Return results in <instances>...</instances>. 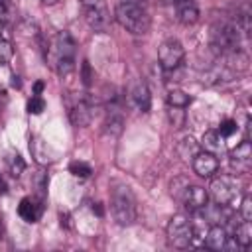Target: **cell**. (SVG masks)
Wrapping results in <instances>:
<instances>
[{
    "mask_svg": "<svg viewBox=\"0 0 252 252\" xmlns=\"http://www.w3.org/2000/svg\"><path fill=\"white\" fill-rule=\"evenodd\" d=\"M2 33H4V22L0 20V39H2Z\"/></svg>",
    "mask_w": 252,
    "mask_h": 252,
    "instance_id": "cell-35",
    "label": "cell"
},
{
    "mask_svg": "<svg viewBox=\"0 0 252 252\" xmlns=\"http://www.w3.org/2000/svg\"><path fill=\"white\" fill-rule=\"evenodd\" d=\"M93 100L85 94H75V96H67V114L69 120L73 122V126L83 128L93 120Z\"/></svg>",
    "mask_w": 252,
    "mask_h": 252,
    "instance_id": "cell-8",
    "label": "cell"
},
{
    "mask_svg": "<svg viewBox=\"0 0 252 252\" xmlns=\"http://www.w3.org/2000/svg\"><path fill=\"white\" fill-rule=\"evenodd\" d=\"M122 126H124L122 110H120L116 104H110V106H108L106 120H104V130H106V134H110V136H118V134L122 132Z\"/></svg>",
    "mask_w": 252,
    "mask_h": 252,
    "instance_id": "cell-18",
    "label": "cell"
},
{
    "mask_svg": "<svg viewBox=\"0 0 252 252\" xmlns=\"http://www.w3.org/2000/svg\"><path fill=\"white\" fill-rule=\"evenodd\" d=\"M41 2H43V4H57L59 0H41Z\"/></svg>",
    "mask_w": 252,
    "mask_h": 252,
    "instance_id": "cell-34",
    "label": "cell"
},
{
    "mask_svg": "<svg viewBox=\"0 0 252 252\" xmlns=\"http://www.w3.org/2000/svg\"><path fill=\"white\" fill-rule=\"evenodd\" d=\"M191 100H193V98H191L187 93L179 91V89H171V91L167 93V104H169V106L185 108V106H189V104H191Z\"/></svg>",
    "mask_w": 252,
    "mask_h": 252,
    "instance_id": "cell-21",
    "label": "cell"
},
{
    "mask_svg": "<svg viewBox=\"0 0 252 252\" xmlns=\"http://www.w3.org/2000/svg\"><path fill=\"white\" fill-rule=\"evenodd\" d=\"M169 122L173 128H181L183 122H185V110L183 108H177V106H169Z\"/></svg>",
    "mask_w": 252,
    "mask_h": 252,
    "instance_id": "cell-25",
    "label": "cell"
},
{
    "mask_svg": "<svg viewBox=\"0 0 252 252\" xmlns=\"http://www.w3.org/2000/svg\"><path fill=\"white\" fill-rule=\"evenodd\" d=\"M193 169L199 177H213L219 169V159L211 152H197L193 156Z\"/></svg>",
    "mask_w": 252,
    "mask_h": 252,
    "instance_id": "cell-13",
    "label": "cell"
},
{
    "mask_svg": "<svg viewBox=\"0 0 252 252\" xmlns=\"http://www.w3.org/2000/svg\"><path fill=\"white\" fill-rule=\"evenodd\" d=\"M12 55H14V49H12V45H10L8 41L0 39V65H6V63H10Z\"/></svg>",
    "mask_w": 252,
    "mask_h": 252,
    "instance_id": "cell-29",
    "label": "cell"
},
{
    "mask_svg": "<svg viewBox=\"0 0 252 252\" xmlns=\"http://www.w3.org/2000/svg\"><path fill=\"white\" fill-rule=\"evenodd\" d=\"M232 238L236 240V244L240 246V248H248L250 244H252V224H250V220H240V222H236L234 224V234H232Z\"/></svg>",
    "mask_w": 252,
    "mask_h": 252,
    "instance_id": "cell-19",
    "label": "cell"
},
{
    "mask_svg": "<svg viewBox=\"0 0 252 252\" xmlns=\"http://www.w3.org/2000/svg\"><path fill=\"white\" fill-rule=\"evenodd\" d=\"M175 4V12H177V20L183 26H193L199 20V6L195 0H177Z\"/></svg>",
    "mask_w": 252,
    "mask_h": 252,
    "instance_id": "cell-15",
    "label": "cell"
},
{
    "mask_svg": "<svg viewBox=\"0 0 252 252\" xmlns=\"http://www.w3.org/2000/svg\"><path fill=\"white\" fill-rule=\"evenodd\" d=\"M242 45V32L236 26V22L230 20H219L211 28V47L219 55H228L234 51H240Z\"/></svg>",
    "mask_w": 252,
    "mask_h": 252,
    "instance_id": "cell-2",
    "label": "cell"
},
{
    "mask_svg": "<svg viewBox=\"0 0 252 252\" xmlns=\"http://www.w3.org/2000/svg\"><path fill=\"white\" fill-rule=\"evenodd\" d=\"M41 213H43L41 201H35V199H32V197H24V199L20 201V205H18V215H20L26 222H30V224L37 222L39 217H41Z\"/></svg>",
    "mask_w": 252,
    "mask_h": 252,
    "instance_id": "cell-17",
    "label": "cell"
},
{
    "mask_svg": "<svg viewBox=\"0 0 252 252\" xmlns=\"http://www.w3.org/2000/svg\"><path fill=\"white\" fill-rule=\"evenodd\" d=\"M45 110V100L39 96V94H33L30 100H28V112L30 114H41Z\"/></svg>",
    "mask_w": 252,
    "mask_h": 252,
    "instance_id": "cell-27",
    "label": "cell"
},
{
    "mask_svg": "<svg viewBox=\"0 0 252 252\" xmlns=\"http://www.w3.org/2000/svg\"><path fill=\"white\" fill-rule=\"evenodd\" d=\"M43 51H45V61H49L51 69L59 77H69L75 71L77 43L69 32H57Z\"/></svg>",
    "mask_w": 252,
    "mask_h": 252,
    "instance_id": "cell-1",
    "label": "cell"
},
{
    "mask_svg": "<svg viewBox=\"0 0 252 252\" xmlns=\"http://www.w3.org/2000/svg\"><path fill=\"white\" fill-rule=\"evenodd\" d=\"M126 2H140V0H126Z\"/></svg>",
    "mask_w": 252,
    "mask_h": 252,
    "instance_id": "cell-38",
    "label": "cell"
},
{
    "mask_svg": "<svg viewBox=\"0 0 252 252\" xmlns=\"http://www.w3.org/2000/svg\"><path fill=\"white\" fill-rule=\"evenodd\" d=\"M224 138L217 132V130H209V132H205L203 134V140H201V144H203V148L207 150V152H211V154H219V152H222L224 150V142H222Z\"/></svg>",
    "mask_w": 252,
    "mask_h": 252,
    "instance_id": "cell-20",
    "label": "cell"
},
{
    "mask_svg": "<svg viewBox=\"0 0 252 252\" xmlns=\"http://www.w3.org/2000/svg\"><path fill=\"white\" fill-rule=\"evenodd\" d=\"M4 6H8V0H0V8H4Z\"/></svg>",
    "mask_w": 252,
    "mask_h": 252,
    "instance_id": "cell-36",
    "label": "cell"
},
{
    "mask_svg": "<svg viewBox=\"0 0 252 252\" xmlns=\"http://www.w3.org/2000/svg\"><path fill=\"white\" fill-rule=\"evenodd\" d=\"M173 2H177V0H173Z\"/></svg>",
    "mask_w": 252,
    "mask_h": 252,
    "instance_id": "cell-39",
    "label": "cell"
},
{
    "mask_svg": "<svg viewBox=\"0 0 252 252\" xmlns=\"http://www.w3.org/2000/svg\"><path fill=\"white\" fill-rule=\"evenodd\" d=\"M91 79H93V75H91V65H89V61H83V83L89 87V85H91Z\"/></svg>",
    "mask_w": 252,
    "mask_h": 252,
    "instance_id": "cell-30",
    "label": "cell"
},
{
    "mask_svg": "<svg viewBox=\"0 0 252 252\" xmlns=\"http://www.w3.org/2000/svg\"><path fill=\"white\" fill-rule=\"evenodd\" d=\"M110 211L120 226H130L136 222V197L132 189L124 183H114L110 189Z\"/></svg>",
    "mask_w": 252,
    "mask_h": 252,
    "instance_id": "cell-4",
    "label": "cell"
},
{
    "mask_svg": "<svg viewBox=\"0 0 252 252\" xmlns=\"http://www.w3.org/2000/svg\"><path fill=\"white\" fill-rule=\"evenodd\" d=\"M177 152H179V156H181L183 159H193V156L199 152V144H197L191 136H187V138H183V140L179 142Z\"/></svg>",
    "mask_w": 252,
    "mask_h": 252,
    "instance_id": "cell-22",
    "label": "cell"
},
{
    "mask_svg": "<svg viewBox=\"0 0 252 252\" xmlns=\"http://www.w3.org/2000/svg\"><path fill=\"white\" fill-rule=\"evenodd\" d=\"M228 161L236 173H248L250 171V167H252V144L248 138H244L236 148L230 150Z\"/></svg>",
    "mask_w": 252,
    "mask_h": 252,
    "instance_id": "cell-12",
    "label": "cell"
},
{
    "mask_svg": "<svg viewBox=\"0 0 252 252\" xmlns=\"http://www.w3.org/2000/svg\"><path fill=\"white\" fill-rule=\"evenodd\" d=\"M175 197L183 203V207L189 211V213H199L207 207V201H209V193L199 187V185H185L179 193H175Z\"/></svg>",
    "mask_w": 252,
    "mask_h": 252,
    "instance_id": "cell-11",
    "label": "cell"
},
{
    "mask_svg": "<svg viewBox=\"0 0 252 252\" xmlns=\"http://www.w3.org/2000/svg\"><path fill=\"white\" fill-rule=\"evenodd\" d=\"M69 173L71 175H75V177H89L91 173H93V167L89 165V163H85V161H71L69 163Z\"/></svg>",
    "mask_w": 252,
    "mask_h": 252,
    "instance_id": "cell-23",
    "label": "cell"
},
{
    "mask_svg": "<svg viewBox=\"0 0 252 252\" xmlns=\"http://www.w3.org/2000/svg\"><path fill=\"white\" fill-rule=\"evenodd\" d=\"M8 167H10V173H12L14 177H20L22 171L26 169V161L22 159L20 154H12V156L8 158Z\"/></svg>",
    "mask_w": 252,
    "mask_h": 252,
    "instance_id": "cell-24",
    "label": "cell"
},
{
    "mask_svg": "<svg viewBox=\"0 0 252 252\" xmlns=\"http://www.w3.org/2000/svg\"><path fill=\"white\" fill-rule=\"evenodd\" d=\"M183 57H185V49L181 45L179 39L175 37H169L165 41H161V45L158 47V59H159V65L163 71H175L181 63H183Z\"/></svg>",
    "mask_w": 252,
    "mask_h": 252,
    "instance_id": "cell-9",
    "label": "cell"
},
{
    "mask_svg": "<svg viewBox=\"0 0 252 252\" xmlns=\"http://www.w3.org/2000/svg\"><path fill=\"white\" fill-rule=\"evenodd\" d=\"M116 22L134 35H144L150 32V14L142 2H126L122 0L116 6Z\"/></svg>",
    "mask_w": 252,
    "mask_h": 252,
    "instance_id": "cell-3",
    "label": "cell"
},
{
    "mask_svg": "<svg viewBox=\"0 0 252 252\" xmlns=\"http://www.w3.org/2000/svg\"><path fill=\"white\" fill-rule=\"evenodd\" d=\"M12 87H18V89H20V81H18V77H16V75L12 77Z\"/></svg>",
    "mask_w": 252,
    "mask_h": 252,
    "instance_id": "cell-32",
    "label": "cell"
},
{
    "mask_svg": "<svg viewBox=\"0 0 252 252\" xmlns=\"http://www.w3.org/2000/svg\"><path fill=\"white\" fill-rule=\"evenodd\" d=\"M43 81H35L33 83V94H41V91H43Z\"/></svg>",
    "mask_w": 252,
    "mask_h": 252,
    "instance_id": "cell-31",
    "label": "cell"
},
{
    "mask_svg": "<svg viewBox=\"0 0 252 252\" xmlns=\"http://www.w3.org/2000/svg\"><path fill=\"white\" fill-rule=\"evenodd\" d=\"M240 189L234 177L230 175H219L211 181V197L217 207H228L238 197Z\"/></svg>",
    "mask_w": 252,
    "mask_h": 252,
    "instance_id": "cell-7",
    "label": "cell"
},
{
    "mask_svg": "<svg viewBox=\"0 0 252 252\" xmlns=\"http://www.w3.org/2000/svg\"><path fill=\"white\" fill-rule=\"evenodd\" d=\"M128 94H130L132 104H134L140 112H148V110H150V106H152V94H150L148 85H146L142 79H138V81L132 83Z\"/></svg>",
    "mask_w": 252,
    "mask_h": 252,
    "instance_id": "cell-14",
    "label": "cell"
},
{
    "mask_svg": "<svg viewBox=\"0 0 252 252\" xmlns=\"http://www.w3.org/2000/svg\"><path fill=\"white\" fill-rule=\"evenodd\" d=\"M85 22L94 32H104L110 24V12L106 0H81Z\"/></svg>",
    "mask_w": 252,
    "mask_h": 252,
    "instance_id": "cell-6",
    "label": "cell"
},
{
    "mask_svg": "<svg viewBox=\"0 0 252 252\" xmlns=\"http://www.w3.org/2000/svg\"><path fill=\"white\" fill-rule=\"evenodd\" d=\"M236 130H238V124H236L234 120H230V118L222 120V122L219 124V128H217V132H219L222 138H230L232 134H236Z\"/></svg>",
    "mask_w": 252,
    "mask_h": 252,
    "instance_id": "cell-26",
    "label": "cell"
},
{
    "mask_svg": "<svg viewBox=\"0 0 252 252\" xmlns=\"http://www.w3.org/2000/svg\"><path fill=\"white\" fill-rule=\"evenodd\" d=\"M30 152H32V156L35 158V161H37V163H43V165L53 163L55 158H57L55 150H53L47 142H43L41 138H32V140H30Z\"/></svg>",
    "mask_w": 252,
    "mask_h": 252,
    "instance_id": "cell-16",
    "label": "cell"
},
{
    "mask_svg": "<svg viewBox=\"0 0 252 252\" xmlns=\"http://www.w3.org/2000/svg\"><path fill=\"white\" fill-rule=\"evenodd\" d=\"M240 217H242L244 220H252V199H250L248 193L242 197V203H240Z\"/></svg>",
    "mask_w": 252,
    "mask_h": 252,
    "instance_id": "cell-28",
    "label": "cell"
},
{
    "mask_svg": "<svg viewBox=\"0 0 252 252\" xmlns=\"http://www.w3.org/2000/svg\"><path fill=\"white\" fill-rule=\"evenodd\" d=\"M0 240H2V226H0Z\"/></svg>",
    "mask_w": 252,
    "mask_h": 252,
    "instance_id": "cell-37",
    "label": "cell"
},
{
    "mask_svg": "<svg viewBox=\"0 0 252 252\" xmlns=\"http://www.w3.org/2000/svg\"><path fill=\"white\" fill-rule=\"evenodd\" d=\"M203 244H205L207 248H211V250H217V252L240 248V246L236 244V240L228 234V230H226L222 224H213V226L207 230V234L203 236Z\"/></svg>",
    "mask_w": 252,
    "mask_h": 252,
    "instance_id": "cell-10",
    "label": "cell"
},
{
    "mask_svg": "<svg viewBox=\"0 0 252 252\" xmlns=\"http://www.w3.org/2000/svg\"><path fill=\"white\" fill-rule=\"evenodd\" d=\"M165 234L171 246L175 248H189L193 246L195 238H197V228L193 224V220L185 215H173L165 226Z\"/></svg>",
    "mask_w": 252,
    "mask_h": 252,
    "instance_id": "cell-5",
    "label": "cell"
},
{
    "mask_svg": "<svg viewBox=\"0 0 252 252\" xmlns=\"http://www.w3.org/2000/svg\"><path fill=\"white\" fill-rule=\"evenodd\" d=\"M0 193H6V183H4L2 177H0Z\"/></svg>",
    "mask_w": 252,
    "mask_h": 252,
    "instance_id": "cell-33",
    "label": "cell"
}]
</instances>
